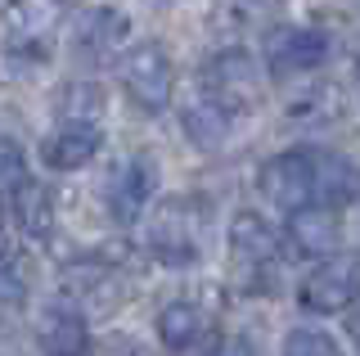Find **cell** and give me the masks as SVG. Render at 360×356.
<instances>
[{
	"label": "cell",
	"instance_id": "cell-1",
	"mask_svg": "<svg viewBox=\"0 0 360 356\" xmlns=\"http://www.w3.org/2000/svg\"><path fill=\"white\" fill-rule=\"evenodd\" d=\"M202 95L221 108V113H257L266 104V77L257 68V59L243 46H225L217 50L198 72Z\"/></svg>",
	"mask_w": 360,
	"mask_h": 356
},
{
	"label": "cell",
	"instance_id": "cell-2",
	"mask_svg": "<svg viewBox=\"0 0 360 356\" xmlns=\"http://www.w3.org/2000/svg\"><path fill=\"white\" fill-rule=\"evenodd\" d=\"M202 235H207V203L176 194L149 221V253L162 266H189L202 253Z\"/></svg>",
	"mask_w": 360,
	"mask_h": 356
},
{
	"label": "cell",
	"instance_id": "cell-3",
	"mask_svg": "<svg viewBox=\"0 0 360 356\" xmlns=\"http://www.w3.org/2000/svg\"><path fill=\"white\" fill-rule=\"evenodd\" d=\"M257 190L270 208H284V212L315 203V153L284 149L275 158H266L257 167Z\"/></svg>",
	"mask_w": 360,
	"mask_h": 356
},
{
	"label": "cell",
	"instance_id": "cell-4",
	"mask_svg": "<svg viewBox=\"0 0 360 356\" xmlns=\"http://www.w3.org/2000/svg\"><path fill=\"white\" fill-rule=\"evenodd\" d=\"M122 86H127L131 104H140L144 113H162L167 99H172V86H176L172 54L158 41H140L131 54H122Z\"/></svg>",
	"mask_w": 360,
	"mask_h": 356
},
{
	"label": "cell",
	"instance_id": "cell-5",
	"mask_svg": "<svg viewBox=\"0 0 360 356\" xmlns=\"http://www.w3.org/2000/svg\"><path fill=\"white\" fill-rule=\"evenodd\" d=\"M297 303L315 316H338L360 303V258H329L297 284Z\"/></svg>",
	"mask_w": 360,
	"mask_h": 356
},
{
	"label": "cell",
	"instance_id": "cell-6",
	"mask_svg": "<svg viewBox=\"0 0 360 356\" xmlns=\"http://www.w3.org/2000/svg\"><path fill=\"white\" fill-rule=\"evenodd\" d=\"M59 284H63V298L82 311H112L127 293V280L122 271L104 258H77L59 271Z\"/></svg>",
	"mask_w": 360,
	"mask_h": 356
},
{
	"label": "cell",
	"instance_id": "cell-7",
	"mask_svg": "<svg viewBox=\"0 0 360 356\" xmlns=\"http://www.w3.org/2000/svg\"><path fill=\"white\" fill-rule=\"evenodd\" d=\"M266 63L275 77H292V72H311L329 59V37L315 27H266Z\"/></svg>",
	"mask_w": 360,
	"mask_h": 356
},
{
	"label": "cell",
	"instance_id": "cell-8",
	"mask_svg": "<svg viewBox=\"0 0 360 356\" xmlns=\"http://www.w3.org/2000/svg\"><path fill=\"white\" fill-rule=\"evenodd\" d=\"M63 23V0H9L0 9V41L14 50H41Z\"/></svg>",
	"mask_w": 360,
	"mask_h": 356
},
{
	"label": "cell",
	"instance_id": "cell-9",
	"mask_svg": "<svg viewBox=\"0 0 360 356\" xmlns=\"http://www.w3.org/2000/svg\"><path fill=\"white\" fill-rule=\"evenodd\" d=\"M338 239H342V226H338V212L320 203H307L288 217L284 230V248L292 258H307V262H329L338 258Z\"/></svg>",
	"mask_w": 360,
	"mask_h": 356
},
{
	"label": "cell",
	"instance_id": "cell-10",
	"mask_svg": "<svg viewBox=\"0 0 360 356\" xmlns=\"http://www.w3.org/2000/svg\"><path fill=\"white\" fill-rule=\"evenodd\" d=\"M149 198H153V167L144 158H122L112 167V176L104 181V203H108L112 221H122V226L140 221Z\"/></svg>",
	"mask_w": 360,
	"mask_h": 356
},
{
	"label": "cell",
	"instance_id": "cell-11",
	"mask_svg": "<svg viewBox=\"0 0 360 356\" xmlns=\"http://www.w3.org/2000/svg\"><path fill=\"white\" fill-rule=\"evenodd\" d=\"M284 253V239L275 235V226L262 212H239L230 221V258L248 266V271H266Z\"/></svg>",
	"mask_w": 360,
	"mask_h": 356
},
{
	"label": "cell",
	"instance_id": "cell-12",
	"mask_svg": "<svg viewBox=\"0 0 360 356\" xmlns=\"http://www.w3.org/2000/svg\"><path fill=\"white\" fill-rule=\"evenodd\" d=\"M99 149H104L99 127H59L41 140V163L50 172H82Z\"/></svg>",
	"mask_w": 360,
	"mask_h": 356
},
{
	"label": "cell",
	"instance_id": "cell-13",
	"mask_svg": "<svg viewBox=\"0 0 360 356\" xmlns=\"http://www.w3.org/2000/svg\"><path fill=\"white\" fill-rule=\"evenodd\" d=\"M360 198V167L338 153H315V203L338 212Z\"/></svg>",
	"mask_w": 360,
	"mask_h": 356
},
{
	"label": "cell",
	"instance_id": "cell-14",
	"mask_svg": "<svg viewBox=\"0 0 360 356\" xmlns=\"http://www.w3.org/2000/svg\"><path fill=\"white\" fill-rule=\"evenodd\" d=\"M342 108H347V95H342V86H333V82H311V86H302L297 95L284 104V117L288 122H297V127H333L338 117H342Z\"/></svg>",
	"mask_w": 360,
	"mask_h": 356
},
{
	"label": "cell",
	"instance_id": "cell-15",
	"mask_svg": "<svg viewBox=\"0 0 360 356\" xmlns=\"http://www.w3.org/2000/svg\"><path fill=\"white\" fill-rule=\"evenodd\" d=\"M180 131H185V140L194 144V149L217 153V149H225V140H230V113H221L207 95H198V99H189V104H180Z\"/></svg>",
	"mask_w": 360,
	"mask_h": 356
},
{
	"label": "cell",
	"instance_id": "cell-16",
	"mask_svg": "<svg viewBox=\"0 0 360 356\" xmlns=\"http://www.w3.org/2000/svg\"><path fill=\"white\" fill-rule=\"evenodd\" d=\"M108 113V91L99 82H68L54 91V117L59 127H99Z\"/></svg>",
	"mask_w": 360,
	"mask_h": 356
},
{
	"label": "cell",
	"instance_id": "cell-17",
	"mask_svg": "<svg viewBox=\"0 0 360 356\" xmlns=\"http://www.w3.org/2000/svg\"><path fill=\"white\" fill-rule=\"evenodd\" d=\"M127 32H131L127 14H117V9H108V5H95V9H82V14H77L72 37L86 54H112L127 41Z\"/></svg>",
	"mask_w": 360,
	"mask_h": 356
},
{
	"label": "cell",
	"instance_id": "cell-18",
	"mask_svg": "<svg viewBox=\"0 0 360 356\" xmlns=\"http://www.w3.org/2000/svg\"><path fill=\"white\" fill-rule=\"evenodd\" d=\"M86 348H90L86 320L72 307H50L41 316V352L45 356H86Z\"/></svg>",
	"mask_w": 360,
	"mask_h": 356
},
{
	"label": "cell",
	"instance_id": "cell-19",
	"mask_svg": "<svg viewBox=\"0 0 360 356\" xmlns=\"http://www.w3.org/2000/svg\"><path fill=\"white\" fill-rule=\"evenodd\" d=\"M207 333V316L194 307V303H172L158 311V338H162L167 352H189L202 343Z\"/></svg>",
	"mask_w": 360,
	"mask_h": 356
},
{
	"label": "cell",
	"instance_id": "cell-20",
	"mask_svg": "<svg viewBox=\"0 0 360 356\" xmlns=\"http://www.w3.org/2000/svg\"><path fill=\"white\" fill-rule=\"evenodd\" d=\"M9 212H14V221H18V230L27 239H50L54 235V194L45 190V185H37V181H27L22 190L14 194V203H9Z\"/></svg>",
	"mask_w": 360,
	"mask_h": 356
},
{
	"label": "cell",
	"instance_id": "cell-21",
	"mask_svg": "<svg viewBox=\"0 0 360 356\" xmlns=\"http://www.w3.org/2000/svg\"><path fill=\"white\" fill-rule=\"evenodd\" d=\"M27 153L18 149L14 140H0V208L14 203V194L27 185Z\"/></svg>",
	"mask_w": 360,
	"mask_h": 356
},
{
	"label": "cell",
	"instance_id": "cell-22",
	"mask_svg": "<svg viewBox=\"0 0 360 356\" xmlns=\"http://www.w3.org/2000/svg\"><path fill=\"white\" fill-rule=\"evenodd\" d=\"M266 18H270V0H225L217 9L221 32H252L266 27Z\"/></svg>",
	"mask_w": 360,
	"mask_h": 356
},
{
	"label": "cell",
	"instance_id": "cell-23",
	"mask_svg": "<svg viewBox=\"0 0 360 356\" xmlns=\"http://www.w3.org/2000/svg\"><path fill=\"white\" fill-rule=\"evenodd\" d=\"M284 356H342V348L333 343V333L324 329H292L284 338Z\"/></svg>",
	"mask_w": 360,
	"mask_h": 356
},
{
	"label": "cell",
	"instance_id": "cell-24",
	"mask_svg": "<svg viewBox=\"0 0 360 356\" xmlns=\"http://www.w3.org/2000/svg\"><path fill=\"white\" fill-rule=\"evenodd\" d=\"M18 293L22 288H18V271H14V253H9L5 235H0V303H14Z\"/></svg>",
	"mask_w": 360,
	"mask_h": 356
},
{
	"label": "cell",
	"instance_id": "cell-25",
	"mask_svg": "<svg viewBox=\"0 0 360 356\" xmlns=\"http://www.w3.org/2000/svg\"><path fill=\"white\" fill-rule=\"evenodd\" d=\"M207 356H252V348H248L243 338H221L217 348H212Z\"/></svg>",
	"mask_w": 360,
	"mask_h": 356
},
{
	"label": "cell",
	"instance_id": "cell-26",
	"mask_svg": "<svg viewBox=\"0 0 360 356\" xmlns=\"http://www.w3.org/2000/svg\"><path fill=\"white\" fill-rule=\"evenodd\" d=\"M347 329H352V338L360 343V307H352V320H347Z\"/></svg>",
	"mask_w": 360,
	"mask_h": 356
},
{
	"label": "cell",
	"instance_id": "cell-27",
	"mask_svg": "<svg viewBox=\"0 0 360 356\" xmlns=\"http://www.w3.org/2000/svg\"><path fill=\"white\" fill-rule=\"evenodd\" d=\"M356 86H360V63H356Z\"/></svg>",
	"mask_w": 360,
	"mask_h": 356
}]
</instances>
